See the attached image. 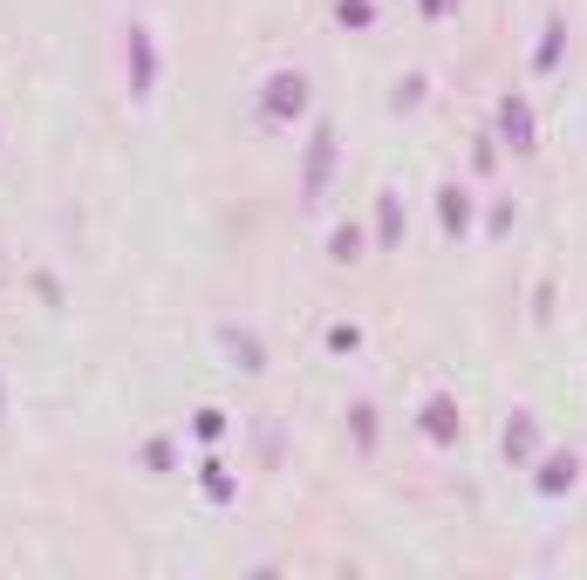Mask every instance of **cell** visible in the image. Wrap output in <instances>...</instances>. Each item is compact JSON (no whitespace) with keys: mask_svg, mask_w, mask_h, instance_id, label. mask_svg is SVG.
<instances>
[{"mask_svg":"<svg viewBox=\"0 0 587 580\" xmlns=\"http://www.w3.org/2000/svg\"><path fill=\"white\" fill-rule=\"evenodd\" d=\"M219 430H226V410H198V437H205V444H212Z\"/></svg>","mask_w":587,"mask_h":580,"instance_id":"17","label":"cell"},{"mask_svg":"<svg viewBox=\"0 0 587 580\" xmlns=\"http://www.w3.org/2000/svg\"><path fill=\"white\" fill-rule=\"evenodd\" d=\"M574 485H581V451H547L533 492H540V499H560V492H574Z\"/></svg>","mask_w":587,"mask_h":580,"instance_id":"3","label":"cell"},{"mask_svg":"<svg viewBox=\"0 0 587 580\" xmlns=\"http://www.w3.org/2000/svg\"><path fill=\"white\" fill-rule=\"evenodd\" d=\"M301 110H308V76H287V69H280V76L267 82V110H260V123L280 130V123H294Z\"/></svg>","mask_w":587,"mask_h":580,"instance_id":"1","label":"cell"},{"mask_svg":"<svg viewBox=\"0 0 587 580\" xmlns=\"http://www.w3.org/2000/svg\"><path fill=\"white\" fill-rule=\"evenodd\" d=\"M335 21L342 28H376V0H335Z\"/></svg>","mask_w":587,"mask_h":580,"instance_id":"11","label":"cell"},{"mask_svg":"<svg viewBox=\"0 0 587 580\" xmlns=\"http://www.w3.org/2000/svg\"><path fill=\"white\" fill-rule=\"evenodd\" d=\"M198 485H205V499H212V505H233V499H239V478H233V471H226L219 458L198 464Z\"/></svg>","mask_w":587,"mask_h":580,"instance_id":"7","label":"cell"},{"mask_svg":"<svg viewBox=\"0 0 587 580\" xmlns=\"http://www.w3.org/2000/svg\"><path fill=\"white\" fill-rule=\"evenodd\" d=\"M328 246H335V260H362V232H355V226H335Z\"/></svg>","mask_w":587,"mask_h":580,"instance_id":"15","label":"cell"},{"mask_svg":"<svg viewBox=\"0 0 587 580\" xmlns=\"http://www.w3.org/2000/svg\"><path fill=\"white\" fill-rule=\"evenodd\" d=\"M0 417H7V389H0Z\"/></svg>","mask_w":587,"mask_h":580,"instance_id":"19","label":"cell"},{"mask_svg":"<svg viewBox=\"0 0 587 580\" xmlns=\"http://www.w3.org/2000/svg\"><path fill=\"white\" fill-rule=\"evenodd\" d=\"M396 232H403V212H396V192H383V205H376V239L396 246Z\"/></svg>","mask_w":587,"mask_h":580,"instance_id":"12","label":"cell"},{"mask_svg":"<svg viewBox=\"0 0 587 580\" xmlns=\"http://www.w3.org/2000/svg\"><path fill=\"white\" fill-rule=\"evenodd\" d=\"M437 219H444V239H465L471 232V192L465 185H444L437 192Z\"/></svg>","mask_w":587,"mask_h":580,"instance_id":"6","label":"cell"},{"mask_svg":"<svg viewBox=\"0 0 587 580\" xmlns=\"http://www.w3.org/2000/svg\"><path fill=\"white\" fill-rule=\"evenodd\" d=\"M349 424H355V451H362V458H376V410H369V403H355Z\"/></svg>","mask_w":587,"mask_h":580,"instance_id":"10","label":"cell"},{"mask_svg":"<svg viewBox=\"0 0 587 580\" xmlns=\"http://www.w3.org/2000/svg\"><path fill=\"white\" fill-rule=\"evenodd\" d=\"M123 69H130V96L144 103V96H151V82H157V48H151V28H130Z\"/></svg>","mask_w":587,"mask_h":580,"instance_id":"2","label":"cell"},{"mask_svg":"<svg viewBox=\"0 0 587 580\" xmlns=\"http://www.w3.org/2000/svg\"><path fill=\"white\" fill-rule=\"evenodd\" d=\"M417 103H424V76L396 82V110H417Z\"/></svg>","mask_w":587,"mask_h":580,"instance_id":"16","label":"cell"},{"mask_svg":"<svg viewBox=\"0 0 587 580\" xmlns=\"http://www.w3.org/2000/svg\"><path fill=\"white\" fill-rule=\"evenodd\" d=\"M144 464H151L157 478H164V471L178 464V451H171V437H151V444H144Z\"/></svg>","mask_w":587,"mask_h":580,"instance_id":"14","label":"cell"},{"mask_svg":"<svg viewBox=\"0 0 587 580\" xmlns=\"http://www.w3.org/2000/svg\"><path fill=\"white\" fill-rule=\"evenodd\" d=\"M506 458H512V471L540 458V417H533V410H512V424H506Z\"/></svg>","mask_w":587,"mask_h":580,"instance_id":"5","label":"cell"},{"mask_svg":"<svg viewBox=\"0 0 587 580\" xmlns=\"http://www.w3.org/2000/svg\"><path fill=\"white\" fill-rule=\"evenodd\" d=\"M424 14H431V21L437 14H451V0H424Z\"/></svg>","mask_w":587,"mask_h":580,"instance_id":"18","label":"cell"},{"mask_svg":"<svg viewBox=\"0 0 587 580\" xmlns=\"http://www.w3.org/2000/svg\"><path fill=\"white\" fill-rule=\"evenodd\" d=\"M560 41H567V21H547V41H540V55H533V69H540V76L560 62Z\"/></svg>","mask_w":587,"mask_h":580,"instance_id":"13","label":"cell"},{"mask_svg":"<svg viewBox=\"0 0 587 580\" xmlns=\"http://www.w3.org/2000/svg\"><path fill=\"white\" fill-rule=\"evenodd\" d=\"M499 123H506V137H512V151H533V110L512 96L506 110H499Z\"/></svg>","mask_w":587,"mask_h":580,"instance_id":"9","label":"cell"},{"mask_svg":"<svg viewBox=\"0 0 587 580\" xmlns=\"http://www.w3.org/2000/svg\"><path fill=\"white\" fill-rule=\"evenodd\" d=\"M328 144H335V137H328V123H321V130H314V151H308V185H301V192H308V205L314 198H321V178H328Z\"/></svg>","mask_w":587,"mask_h":580,"instance_id":"8","label":"cell"},{"mask_svg":"<svg viewBox=\"0 0 587 580\" xmlns=\"http://www.w3.org/2000/svg\"><path fill=\"white\" fill-rule=\"evenodd\" d=\"M417 424H424V437H431V444H458V437H465V417H458V403H451V396H431Z\"/></svg>","mask_w":587,"mask_h":580,"instance_id":"4","label":"cell"}]
</instances>
